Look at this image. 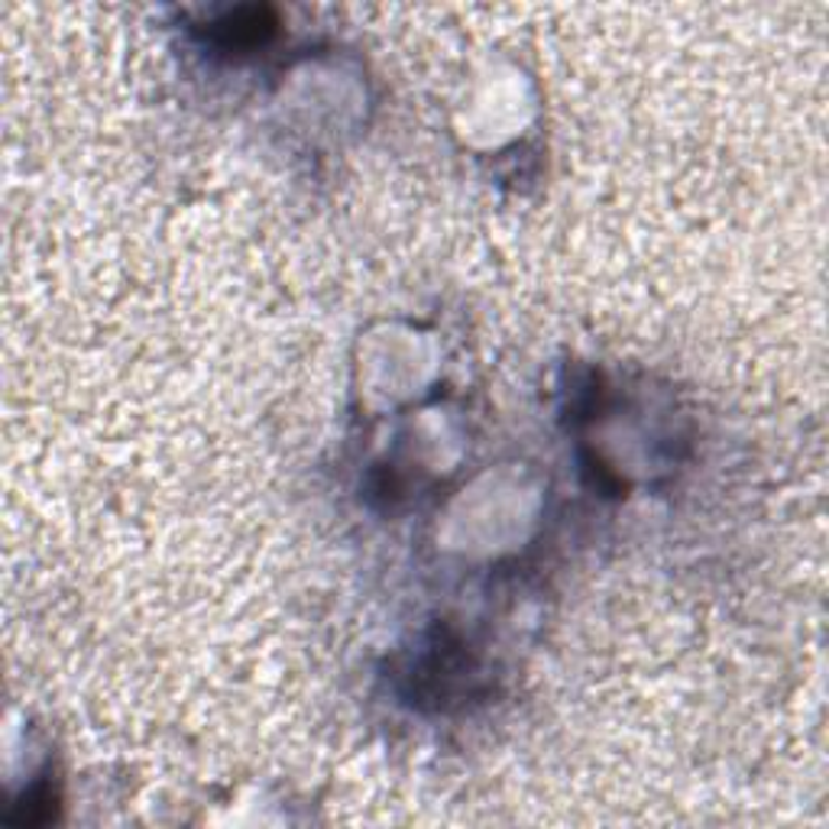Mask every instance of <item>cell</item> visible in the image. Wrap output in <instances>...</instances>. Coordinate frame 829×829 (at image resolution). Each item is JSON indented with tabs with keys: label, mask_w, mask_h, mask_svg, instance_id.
Here are the masks:
<instances>
[{
	"label": "cell",
	"mask_w": 829,
	"mask_h": 829,
	"mask_svg": "<svg viewBox=\"0 0 829 829\" xmlns=\"http://www.w3.org/2000/svg\"><path fill=\"white\" fill-rule=\"evenodd\" d=\"M269 20H266V10H240V13H231L224 23L211 26V33L224 43V46H246V43H256L263 40V33H269Z\"/></svg>",
	"instance_id": "cell-1"
}]
</instances>
